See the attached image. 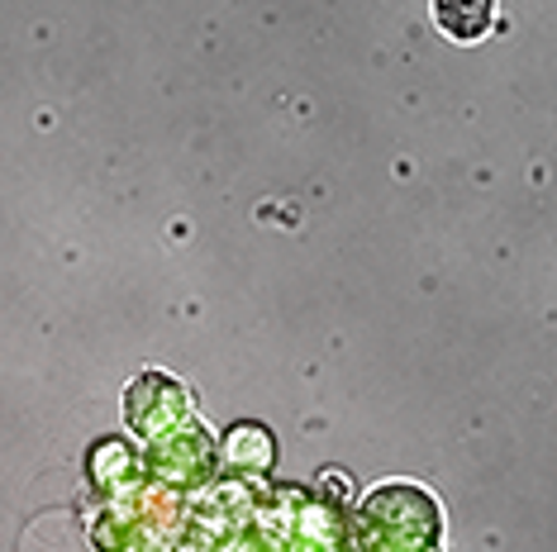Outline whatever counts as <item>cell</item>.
Returning a JSON list of instances; mask_svg holds the SVG:
<instances>
[{"label":"cell","instance_id":"cell-1","mask_svg":"<svg viewBox=\"0 0 557 552\" xmlns=\"http://www.w3.org/2000/svg\"><path fill=\"white\" fill-rule=\"evenodd\" d=\"M434 10L453 39H481L491 29V0H434Z\"/></svg>","mask_w":557,"mask_h":552}]
</instances>
